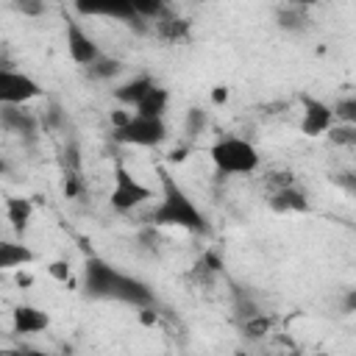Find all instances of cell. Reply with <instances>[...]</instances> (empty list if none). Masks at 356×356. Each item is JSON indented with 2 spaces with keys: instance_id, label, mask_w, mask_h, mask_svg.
<instances>
[{
  "instance_id": "obj_28",
  "label": "cell",
  "mask_w": 356,
  "mask_h": 356,
  "mask_svg": "<svg viewBox=\"0 0 356 356\" xmlns=\"http://www.w3.org/2000/svg\"><path fill=\"white\" fill-rule=\"evenodd\" d=\"M231 356H248V353H242V350H234V353H231Z\"/></svg>"
},
{
  "instance_id": "obj_6",
  "label": "cell",
  "mask_w": 356,
  "mask_h": 356,
  "mask_svg": "<svg viewBox=\"0 0 356 356\" xmlns=\"http://www.w3.org/2000/svg\"><path fill=\"white\" fill-rule=\"evenodd\" d=\"M39 95H42V86L31 75L17 72L11 67L0 70V103L3 106H25L36 100Z\"/></svg>"
},
{
  "instance_id": "obj_10",
  "label": "cell",
  "mask_w": 356,
  "mask_h": 356,
  "mask_svg": "<svg viewBox=\"0 0 356 356\" xmlns=\"http://www.w3.org/2000/svg\"><path fill=\"white\" fill-rule=\"evenodd\" d=\"M11 323H14V331H17V334H39V331H44V328L50 325V314L42 312L39 306L22 303V306L14 309Z\"/></svg>"
},
{
  "instance_id": "obj_11",
  "label": "cell",
  "mask_w": 356,
  "mask_h": 356,
  "mask_svg": "<svg viewBox=\"0 0 356 356\" xmlns=\"http://www.w3.org/2000/svg\"><path fill=\"white\" fill-rule=\"evenodd\" d=\"M153 86H156V83H153V78H150V75H136L134 81H128V83L117 86V89H114V97H117L120 103H125V106H139V103H142V97H145Z\"/></svg>"
},
{
  "instance_id": "obj_24",
  "label": "cell",
  "mask_w": 356,
  "mask_h": 356,
  "mask_svg": "<svg viewBox=\"0 0 356 356\" xmlns=\"http://www.w3.org/2000/svg\"><path fill=\"white\" fill-rule=\"evenodd\" d=\"M342 309H345L348 314H356V289H348V292H345V298H342Z\"/></svg>"
},
{
  "instance_id": "obj_16",
  "label": "cell",
  "mask_w": 356,
  "mask_h": 356,
  "mask_svg": "<svg viewBox=\"0 0 356 356\" xmlns=\"http://www.w3.org/2000/svg\"><path fill=\"white\" fill-rule=\"evenodd\" d=\"M6 211H8V220H11L14 231H17V234H22V231L28 228L31 217H33V203H31L28 197H11Z\"/></svg>"
},
{
  "instance_id": "obj_17",
  "label": "cell",
  "mask_w": 356,
  "mask_h": 356,
  "mask_svg": "<svg viewBox=\"0 0 356 356\" xmlns=\"http://www.w3.org/2000/svg\"><path fill=\"white\" fill-rule=\"evenodd\" d=\"M3 125L17 134H31L33 131V117L22 111L19 106H3Z\"/></svg>"
},
{
  "instance_id": "obj_22",
  "label": "cell",
  "mask_w": 356,
  "mask_h": 356,
  "mask_svg": "<svg viewBox=\"0 0 356 356\" xmlns=\"http://www.w3.org/2000/svg\"><path fill=\"white\" fill-rule=\"evenodd\" d=\"M270 325H273V323H270V317H253V320H248V323H245V331H248V337H253V339H256V337L267 334V331H270Z\"/></svg>"
},
{
  "instance_id": "obj_14",
  "label": "cell",
  "mask_w": 356,
  "mask_h": 356,
  "mask_svg": "<svg viewBox=\"0 0 356 356\" xmlns=\"http://www.w3.org/2000/svg\"><path fill=\"white\" fill-rule=\"evenodd\" d=\"M167 103H170V92L164 86H153L142 97V103L136 106V114H142V117H164Z\"/></svg>"
},
{
  "instance_id": "obj_27",
  "label": "cell",
  "mask_w": 356,
  "mask_h": 356,
  "mask_svg": "<svg viewBox=\"0 0 356 356\" xmlns=\"http://www.w3.org/2000/svg\"><path fill=\"white\" fill-rule=\"evenodd\" d=\"M22 356H56V353H47V350H25Z\"/></svg>"
},
{
  "instance_id": "obj_20",
  "label": "cell",
  "mask_w": 356,
  "mask_h": 356,
  "mask_svg": "<svg viewBox=\"0 0 356 356\" xmlns=\"http://www.w3.org/2000/svg\"><path fill=\"white\" fill-rule=\"evenodd\" d=\"M334 117L342 120V122H348V125H356V95L339 100V103L334 106Z\"/></svg>"
},
{
  "instance_id": "obj_15",
  "label": "cell",
  "mask_w": 356,
  "mask_h": 356,
  "mask_svg": "<svg viewBox=\"0 0 356 356\" xmlns=\"http://www.w3.org/2000/svg\"><path fill=\"white\" fill-rule=\"evenodd\" d=\"M156 33H159L164 42H178V39H186V36H189V22L164 14V17L156 19Z\"/></svg>"
},
{
  "instance_id": "obj_12",
  "label": "cell",
  "mask_w": 356,
  "mask_h": 356,
  "mask_svg": "<svg viewBox=\"0 0 356 356\" xmlns=\"http://www.w3.org/2000/svg\"><path fill=\"white\" fill-rule=\"evenodd\" d=\"M270 206L275 211H306L309 209V200H306V195L300 189L284 186V189H275L270 195Z\"/></svg>"
},
{
  "instance_id": "obj_9",
  "label": "cell",
  "mask_w": 356,
  "mask_h": 356,
  "mask_svg": "<svg viewBox=\"0 0 356 356\" xmlns=\"http://www.w3.org/2000/svg\"><path fill=\"white\" fill-rule=\"evenodd\" d=\"M78 11L81 14H100V17H117L122 22H128L131 28L136 31H145V19L139 17L134 0H125V3H108V6H86V3H78Z\"/></svg>"
},
{
  "instance_id": "obj_21",
  "label": "cell",
  "mask_w": 356,
  "mask_h": 356,
  "mask_svg": "<svg viewBox=\"0 0 356 356\" xmlns=\"http://www.w3.org/2000/svg\"><path fill=\"white\" fill-rule=\"evenodd\" d=\"M203 128H206V111L203 108H189L186 111V134L197 136Z\"/></svg>"
},
{
  "instance_id": "obj_5",
  "label": "cell",
  "mask_w": 356,
  "mask_h": 356,
  "mask_svg": "<svg viewBox=\"0 0 356 356\" xmlns=\"http://www.w3.org/2000/svg\"><path fill=\"white\" fill-rule=\"evenodd\" d=\"M150 197H153V192L142 181H136L122 161H117L114 164V184H111V195H108L111 206L117 211H131V209H136L139 203H145Z\"/></svg>"
},
{
  "instance_id": "obj_8",
  "label": "cell",
  "mask_w": 356,
  "mask_h": 356,
  "mask_svg": "<svg viewBox=\"0 0 356 356\" xmlns=\"http://www.w3.org/2000/svg\"><path fill=\"white\" fill-rule=\"evenodd\" d=\"M334 108L317 97H303V117H300V134L303 136H323L334 128Z\"/></svg>"
},
{
  "instance_id": "obj_7",
  "label": "cell",
  "mask_w": 356,
  "mask_h": 356,
  "mask_svg": "<svg viewBox=\"0 0 356 356\" xmlns=\"http://www.w3.org/2000/svg\"><path fill=\"white\" fill-rule=\"evenodd\" d=\"M64 39H67V53H70V58H72L75 64H81V67L89 70V67L100 58V47H97V42H95V36H92L78 19H72V17H67Z\"/></svg>"
},
{
  "instance_id": "obj_3",
  "label": "cell",
  "mask_w": 356,
  "mask_h": 356,
  "mask_svg": "<svg viewBox=\"0 0 356 356\" xmlns=\"http://www.w3.org/2000/svg\"><path fill=\"white\" fill-rule=\"evenodd\" d=\"M114 142L134 147H156L167 139L164 117H142V114H117L114 117Z\"/></svg>"
},
{
  "instance_id": "obj_23",
  "label": "cell",
  "mask_w": 356,
  "mask_h": 356,
  "mask_svg": "<svg viewBox=\"0 0 356 356\" xmlns=\"http://www.w3.org/2000/svg\"><path fill=\"white\" fill-rule=\"evenodd\" d=\"M47 270H50L53 278H58V281H70V264H67V261H53Z\"/></svg>"
},
{
  "instance_id": "obj_18",
  "label": "cell",
  "mask_w": 356,
  "mask_h": 356,
  "mask_svg": "<svg viewBox=\"0 0 356 356\" xmlns=\"http://www.w3.org/2000/svg\"><path fill=\"white\" fill-rule=\"evenodd\" d=\"M120 70H122V64H120L117 58H103V56H100L86 72H89V78H97V81H100V78H114Z\"/></svg>"
},
{
  "instance_id": "obj_2",
  "label": "cell",
  "mask_w": 356,
  "mask_h": 356,
  "mask_svg": "<svg viewBox=\"0 0 356 356\" xmlns=\"http://www.w3.org/2000/svg\"><path fill=\"white\" fill-rule=\"evenodd\" d=\"M159 175H161V200L150 211V222L161 228H184L192 234H209V220L195 206V200L186 195V189L164 167H159Z\"/></svg>"
},
{
  "instance_id": "obj_1",
  "label": "cell",
  "mask_w": 356,
  "mask_h": 356,
  "mask_svg": "<svg viewBox=\"0 0 356 356\" xmlns=\"http://www.w3.org/2000/svg\"><path fill=\"white\" fill-rule=\"evenodd\" d=\"M83 292L95 300H117L136 309H147L153 303V292L145 281L117 270L100 256H89L83 264Z\"/></svg>"
},
{
  "instance_id": "obj_19",
  "label": "cell",
  "mask_w": 356,
  "mask_h": 356,
  "mask_svg": "<svg viewBox=\"0 0 356 356\" xmlns=\"http://www.w3.org/2000/svg\"><path fill=\"white\" fill-rule=\"evenodd\" d=\"M328 139H331L334 145H356V125H348V122L334 125V128L328 131Z\"/></svg>"
},
{
  "instance_id": "obj_25",
  "label": "cell",
  "mask_w": 356,
  "mask_h": 356,
  "mask_svg": "<svg viewBox=\"0 0 356 356\" xmlns=\"http://www.w3.org/2000/svg\"><path fill=\"white\" fill-rule=\"evenodd\" d=\"M211 100H214V103H225V100H228V89H225V86H217V89L211 92Z\"/></svg>"
},
{
  "instance_id": "obj_26",
  "label": "cell",
  "mask_w": 356,
  "mask_h": 356,
  "mask_svg": "<svg viewBox=\"0 0 356 356\" xmlns=\"http://www.w3.org/2000/svg\"><path fill=\"white\" fill-rule=\"evenodd\" d=\"M22 14H39V11H44V6H31V3H19L17 6Z\"/></svg>"
},
{
  "instance_id": "obj_4",
  "label": "cell",
  "mask_w": 356,
  "mask_h": 356,
  "mask_svg": "<svg viewBox=\"0 0 356 356\" xmlns=\"http://www.w3.org/2000/svg\"><path fill=\"white\" fill-rule=\"evenodd\" d=\"M214 167L222 175H250L259 167V150L242 136H222L209 150Z\"/></svg>"
},
{
  "instance_id": "obj_13",
  "label": "cell",
  "mask_w": 356,
  "mask_h": 356,
  "mask_svg": "<svg viewBox=\"0 0 356 356\" xmlns=\"http://www.w3.org/2000/svg\"><path fill=\"white\" fill-rule=\"evenodd\" d=\"M36 256L28 245H17V242H0V267L3 270H14L22 264H31Z\"/></svg>"
}]
</instances>
